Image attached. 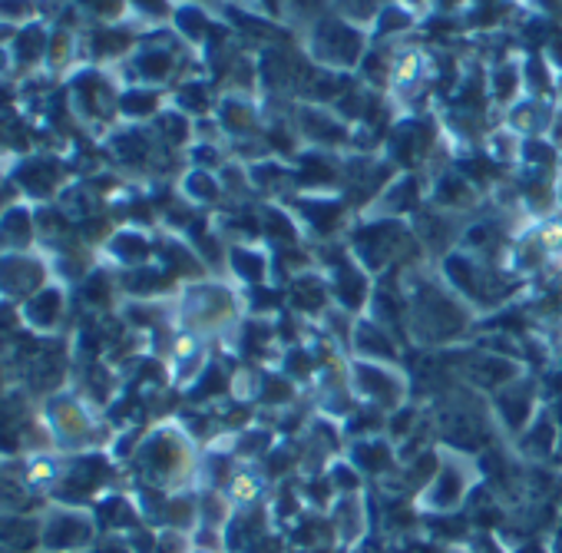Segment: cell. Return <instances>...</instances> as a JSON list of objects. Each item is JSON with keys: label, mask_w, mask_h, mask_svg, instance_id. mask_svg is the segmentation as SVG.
I'll return each mask as SVG.
<instances>
[{"label": "cell", "mask_w": 562, "mask_h": 553, "mask_svg": "<svg viewBox=\"0 0 562 553\" xmlns=\"http://www.w3.org/2000/svg\"><path fill=\"white\" fill-rule=\"evenodd\" d=\"M40 414L53 435V448L63 457L93 454L113 444L110 425L97 414V407L80 398V391H56L40 401Z\"/></svg>", "instance_id": "cell-1"}, {"label": "cell", "mask_w": 562, "mask_h": 553, "mask_svg": "<svg viewBox=\"0 0 562 553\" xmlns=\"http://www.w3.org/2000/svg\"><path fill=\"white\" fill-rule=\"evenodd\" d=\"M100 540L93 507L47 501L40 511V553H90Z\"/></svg>", "instance_id": "cell-2"}, {"label": "cell", "mask_w": 562, "mask_h": 553, "mask_svg": "<svg viewBox=\"0 0 562 553\" xmlns=\"http://www.w3.org/2000/svg\"><path fill=\"white\" fill-rule=\"evenodd\" d=\"M186 461H189V444L176 431H166V428L153 431L136 448V464L143 467V477L153 480L156 488H173V483H179Z\"/></svg>", "instance_id": "cell-3"}, {"label": "cell", "mask_w": 562, "mask_h": 553, "mask_svg": "<svg viewBox=\"0 0 562 553\" xmlns=\"http://www.w3.org/2000/svg\"><path fill=\"white\" fill-rule=\"evenodd\" d=\"M50 279V262L27 255V252H11L0 255V299L8 302H27L37 296Z\"/></svg>", "instance_id": "cell-4"}, {"label": "cell", "mask_w": 562, "mask_h": 553, "mask_svg": "<svg viewBox=\"0 0 562 553\" xmlns=\"http://www.w3.org/2000/svg\"><path fill=\"white\" fill-rule=\"evenodd\" d=\"M311 50L328 66H347V63H355L365 53V43H361V34L350 24H341V21H324L321 24L318 21Z\"/></svg>", "instance_id": "cell-5"}, {"label": "cell", "mask_w": 562, "mask_h": 553, "mask_svg": "<svg viewBox=\"0 0 562 553\" xmlns=\"http://www.w3.org/2000/svg\"><path fill=\"white\" fill-rule=\"evenodd\" d=\"M66 315V289L56 282H47L37 296L21 302V318L37 335H53L63 325Z\"/></svg>", "instance_id": "cell-6"}, {"label": "cell", "mask_w": 562, "mask_h": 553, "mask_svg": "<svg viewBox=\"0 0 562 553\" xmlns=\"http://www.w3.org/2000/svg\"><path fill=\"white\" fill-rule=\"evenodd\" d=\"M66 470V457L56 451H43V454H24V483L30 494H43L50 498L56 491V483Z\"/></svg>", "instance_id": "cell-7"}, {"label": "cell", "mask_w": 562, "mask_h": 553, "mask_svg": "<svg viewBox=\"0 0 562 553\" xmlns=\"http://www.w3.org/2000/svg\"><path fill=\"white\" fill-rule=\"evenodd\" d=\"M0 546L40 553V514H0Z\"/></svg>", "instance_id": "cell-8"}, {"label": "cell", "mask_w": 562, "mask_h": 553, "mask_svg": "<svg viewBox=\"0 0 562 553\" xmlns=\"http://www.w3.org/2000/svg\"><path fill=\"white\" fill-rule=\"evenodd\" d=\"M30 242H34V216L27 210H17V205H11V210L0 216V249L27 252Z\"/></svg>", "instance_id": "cell-9"}, {"label": "cell", "mask_w": 562, "mask_h": 553, "mask_svg": "<svg viewBox=\"0 0 562 553\" xmlns=\"http://www.w3.org/2000/svg\"><path fill=\"white\" fill-rule=\"evenodd\" d=\"M110 252L116 255L119 265L126 268H136V265H146V255H150V242L139 236V232H116L110 239Z\"/></svg>", "instance_id": "cell-10"}, {"label": "cell", "mask_w": 562, "mask_h": 553, "mask_svg": "<svg viewBox=\"0 0 562 553\" xmlns=\"http://www.w3.org/2000/svg\"><path fill=\"white\" fill-rule=\"evenodd\" d=\"M80 299L93 309H106L113 299V282L106 272H87V279L80 282Z\"/></svg>", "instance_id": "cell-11"}, {"label": "cell", "mask_w": 562, "mask_h": 553, "mask_svg": "<svg viewBox=\"0 0 562 553\" xmlns=\"http://www.w3.org/2000/svg\"><path fill=\"white\" fill-rule=\"evenodd\" d=\"M53 173H56L53 163H50L47 169H43V163H37L34 169L24 173V186H27V189H37V192H50V189H53Z\"/></svg>", "instance_id": "cell-12"}, {"label": "cell", "mask_w": 562, "mask_h": 553, "mask_svg": "<svg viewBox=\"0 0 562 553\" xmlns=\"http://www.w3.org/2000/svg\"><path fill=\"white\" fill-rule=\"evenodd\" d=\"M139 66H143V74H146L150 80H163V77L169 74V53L153 50V53H146L143 60H139Z\"/></svg>", "instance_id": "cell-13"}, {"label": "cell", "mask_w": 562, "mask_h": 553, "mask_svg": "<svg viewBox=\"0 0 562 553\" xmlns=\"http://www.w3.org/2000/svg\"><path fill=\"white\" fill-rule=\"evenodd\" d=\"M17 47H21V56H24V60H34V56L43 50V34H40L37 27H30V30H24V34L17 37Z\"/></svg>", "instance_id": "cell-14"}, {"label": "cell", "mask_w": 562, "mask_h": 553, "mask_svg": "<svg viewBox=\"0 0 562 553\" xmlns=\"http://www.w3.org/2000/svg\"><path fill=\"white\" fill-rule=\"evenodd\" d=\"M123 110L126 113H153L156 110V97L153 93H126L123 97Z\"/></svg>", "instance_id": "cell-15"}, {"label": "cell", "mask_w": 562, "mask_h": 553, "mask_svg": "<svg viewBox=\"0 0 562 553\" xmlns=\"http://www.w3.org/2000/svg\"><path fill=\"white\" fill-rule=\"evenodd\" d=\"M93 553H136V550L129 546V540H123V537H116V533H100Z\"/></svg>", "instance_id": "cell-16"}, {"label": "cell", "mask_w": 562, "mask_h": 553, "mask_svg": "<svg viewBox=\"0 0 562 553\" xmlns=\"http://www.w3.org/2000/svg\"><path fill=\"white\" fill-rule=\"evenodd\" d=\"M139 8L143 11H150V14H163L166 11V0H136Z\"/></svg>", "instance_id": "cell-17"}, {"label": "cell", "mask_w": 562, "mask_h": 553, "mask_svg": "<svg viewBox=\"0 0 562 553\" xmlns=\"http://www.w3.org/2000/svg\"><path fill=\"white\" fill-rule=\"evenodd\" d=\"M90 4H93L100 14H106V11H113V8H116V0H90Z\"/></svg>", "instance_id": "cell-18"}]
</instances>
